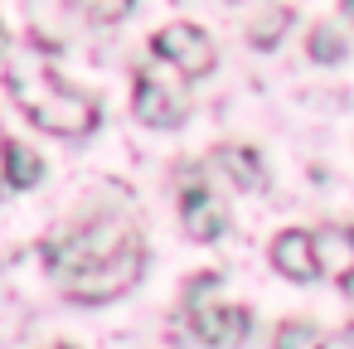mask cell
I'll use <instances>...</instances> for the list:
<instances>
[{
  "mask_svg": "<svg viewBox=\"0 0 354 349\" xmlns=\"http://www.w3.org/2000/svg\"><path fill=\"white\" fill-rule=\"evenodd\" d=\"M49 272L59 276L64 296L83 305H102L122 291H131L146 272V243L122 218H88L73 233L49 243Z\"/></svg>",
  "mask_w": 354,
  "mask_h": 349,
  "instance_id": "6da1fadb",
  "label": "cell"
},
{
  "mask_svg": "<svg viewBox=\"0 0 354 349\" xmlns=\"http://www.w3.org/2000/svg\"><path fill=\"white\" fill-rule=\"evenodd\" d=\"M6 88H10V97L20 102V112H25L35 126L54 131V136H88V131L97 126V102H93L88 93H78V88H64V83L49 78V73L25 78L20 68H10V73H6Z\"/></svg>",
  "mask_w": 354,
  "mask_h": 349,
  "instance_id": "7a4b0ae2",
  "label": "cell"
},
{
  "mask_svg": "<svg viewBox=\"0 0 354 349\" xmlns=\"http://www.w3.org/2000/svg\"><path fill=\"white\" fill-rule=\"evenodd\" d=\"M218 286L214 272H199L194 286H189V330L209 344V349H238L252 330V315L243 305H223V301H209Z\"/></svg>",
  "mask_w": 354,
  "mask_h": 349,
  "instance_id": "3957f363",
  "label": "cell"
},
{
  "mask_svg": "<svg viewBox=\"0 0 354 349\" xmlns=\"http://www.w3.org/2000/svg\"><path fill=\"white\" fill-rule=\"evenodd\" d=\"M151 54L156 59H165L180 78H209L214 73V64H218V49H214V39L199 30V25H165L156 39H151Z\"/></svg>",
  "mask_w": 354,
  "mask_h": 349,
  "instance_id": "277c9868",
  "label": "cell"
},
{
  "mask_svg": "<svg viewBox=\"0 0 354 349\" xmlns=\"http://www.w3.org/2000/svg\"><path fill=\"white\" fill-rule=\"evenodd\" d=\"M131 107H136V117L146 122V126H180V117H185V97L180 93H170V83H160L156 73H136V97H131Z\"/></svg>",
  "mask_w": 354,
  "mask_h": 349,
  "instance_id": "5b68a950",
  "label": "cell"
},
{
  "mask_svg": "<svg viewBox=\"0 0 354 349\" xmlns=\"http://www.w3.org/2000/svg\"><path fill=\"white\" fill-rule=\"evenodd\" d=\"M272 267H277L286 281H310V276H320L315 233H306V228H286V233H277V243H272Z\"/></svg>",
  "mask_w": 354,
  "mask_h": 349,
  "instance_id": "8992f818",
  "label": "cell"
},
{
  "mask_svg": "<svg viewBox=\"0 0 354 349\" xmlns=\"http://www.w3.org/2000/svg\"><path fill=\"white\" fill-rule=\"evenodd\" d=\"M180 218H185V228H189L194 243H214V238L228 228V209H223L204 185H194V189L180 194Z\"/></svg>",
  "mask_w": 354,
  "mask_h": 349,
  "instance_id": "52a82bcc",
  "label": "cell"
},
{
  "mask_svg": "<svg viewBox=\"0 0 354 349\" xmlns=\"http://www.w3.org/2000/svg\"><path fill=\"white\" fill-rule=\"evenodd\" d=\"M315 257H320V276L344 281L354 272V228H339V223L320 228L315 233Z\"/></svg>",
  "mask_w": 354,
  "mask_h": 349,
  "instance_id": "ba28073f",
  "label": "cell"
},
{
  "mask_svg": "<svg viewBox=\"0 0 354 349\" xmlns=\"http://www.w3.org/2000/svg\"><path fill=\"white\" fill-rule=\"evenodd\" d=\"M214 165H218L238 189L262 185V155H257L252 146H223V151H214Z\"/></svg>",
  "mask_w": 354,
  "mask_h": 349,
  "instance_id": "9c48e42d",
  "label": "cell"
},
{
  "mask_svg": "<svg viewBox=\"0 0 354 349\" xmlns=\"http://www.w3.org/2000/svg\"><path fill=\"white\" fill-rule=\"evenodd\" d=\"M286 25H291V10H286V6H267L262 15L248 20V44H252V49H272V44L286 35Z\"/></svg>",
  "mask_w": 354,
  "mask_h": 349,
  "instance_id": "30bf717a",
  "label": "cell"
},
{
  "mask_svg": "<svg viewBox=\"0 0 354 349\" xmlns=\"http://www.w3.org/2000/svg\"><path fill=\"white\" fill-rule=\"evenodd\" d=\"M39 175H44V165H39V155H35L30 146H10V151H6V180H10L15 189H35Z\"/></svg>",
  "mask_w": 354,
  "mask_h": 349,
  "instance_id": "8fae6325",
  "label": "cell"
},
{
  "mask_svg": "<svg viewBox=\"0 0 354 349\" xmlns=\"http://www.w3.org/2000/svg\"><path fill=\"white\" fill-rule=\"evenodd\" d=\"M68 6H73L83 20H93V25H117V20L131 15L136 0H68Z\"/></svg>",
  "mask_w": 354,
  "mask_h": 349,
  "instance_id": "7c38bea8",
  "label": "cell"
},
{
  "mask_svg": "<svg viewBox=\"0 0 354 349\" xmlns=\"http://www.w3.org/2000/svg\"><path fill=\"white\" fill-rule=\"evenodd\" d=\"M306 54H310L315 64H339V59H344V35L330 30V25H315L310 39H306Z\"/></svg>",
  "mask_w": 354,
  "mask_h": 349,
  "instance_id": "4fadbf2b",
  "label": "cell"
},
{
  "mask_svg": "<svg viewBox=\"0 0 354 349\" xmlns=\"http://www.w3.org/2000/svg\"><path fill=\"white\" fill-rule=\"evenodd\" d=\"M320 344H325V334L306 320H286L277 330V349H320Z\"/></svg>",
  "mask_w": 354,
  "mask_h": 349,
  "instance_id": "5bb4252c",
  "label": "cell"
},
{
  "mask_svg": "<svg viewBox=\"0 0 354 349\" xmlns=\"http://www.w3.org/2000/svg\"><path fill=\"white\" fill-rule=\"evenodd\" d=\"M320 349H354V334H325Z\"/></svg>",
  "mask_w": 354,
  "mask_h": 349,
  "instance_id": "9a60e30c",
  "label": "cell"
},
{
  "mask_svg": "<svg viewBox=\"0 0 354 349\" xmlns=\"http://www.w3.org/2000/svg\"><path fill=\"white\" fill-rule=\"evenodd\" d=\"M339 15H344V25L354 30V0H339Z\"/></svg>",
  "mask_w": 354,
  "mask_h": 349,
  "instance_id": "2e32d148",
  "label": "cell"
},
{
  "mask_svg": "<svg viewBox=\"0 0 354 349\" xmlns=\"http://www.w3.org/2000/svg\"><path fill=\"white\" fill-rule=\"evenodd\" d=\"M339 286H344V296H349V301H354V272H349V276H344V281H339Z\"/></svg>",
  "mask_w": 354,
  "mask_h": 349,
  "instance_id": "e0dca14e",
  "label": "cell"
},
{
  "mask_svg": "<svg viewBox=\"0 0 354 349\" xmlns=\"http://www.w3.org/2000/svg\"><path fill=\"white\" fill-rule=\"evenodd\" d=\"M6 151H10V141H6V136H0V170H6Z\"/></svg>",
  "mask_w": 354,
  "mask_h": 349,
  "instance_id": "ac0fdd59",
  "label": "cell"
},
{
  "mask_svg": "<svg viewBox=\"0 0 354 349\" xmlns=\"http://www.w3.org/2000/svg\"><path fill=\"white\" fill-rule=\"evenodd\" d=\"M0 54H6V25H0Z\"/></svg>",
  "mask_w": 354,
  "mask_h": 349,
  "instance_id": "d6986e66",
  "label": "cell"
},
{
  "mask_svg": "<svg viewBox=\"0 0 354 349\" xmlns=\"http://www.w3.org/2000/svg\"><path fill=\"white\" fill-rule=\"evenodd\" d=\"M233 6H248V0H233Z\"/></svg>",
  "mask_w": 354,
  "mask_h": 349,
  "instance_id": "ffe728a7",
  "label": "cell"
},
{
  "mask_svg": "<svg viewBox=\"0 0 354 349\" xmlns=\"http://www.w3.org/2000/svg\"><path fill=\"white\" fill-rule=\"evenodd\" d=\"M54 349H68V344H54Z\"/></svg>",
  "mask_w": 354,
  "mask_h": 349,
  "instance_id": "44dd1931",
  "label": "cell"
}]
</instances>
